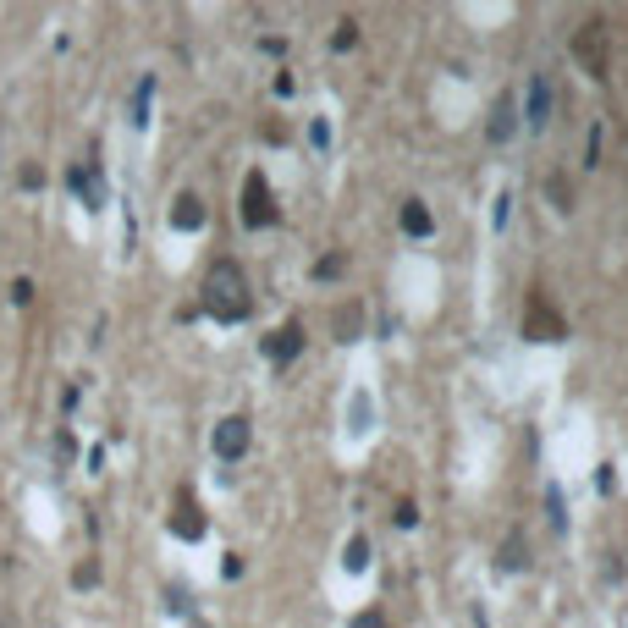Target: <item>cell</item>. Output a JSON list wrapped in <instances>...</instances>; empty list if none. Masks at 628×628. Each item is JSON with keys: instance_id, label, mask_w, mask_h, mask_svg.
<instances>
[{"instance_id": "6da1fadb", "label": "cell", "mask_w": 628, "mask_h": 628, "mask_svg": "<svg viewBox=\"0 0 628 628\" xmlns=\"http://www.w3.org/2000/svg\"><path fill=\"white\" fill-rule=\"evenodd\" d=\"M198 309H205L210 320H221V325L248 320L254 297H248V276H243V264H238V259H215V264H210L205 287H198Z\"/></svg>"}, {"instance_id": "7a4b0ae2", "label": "cell", "mask_w": 628, "mask_h": 628, "mask_svg": "<svg viewBox=\"0 0 628 628\" xmlns=\"http://www.w3.org/2000/svg\"><path fill=\"white\" fill-rule=\"evenodd\" d=\"M238 215H243V226H254V231H264V226H276V221H281L276 193H271V182H264V172H248V177H243Z\"/></svg>"}, {"instance_id": "3957f363", "label": "cell", "mask_w": 628, "mask_h": 628, "mask_svg": "<svg viewBox=\"0 0 628 628\" xmlns=\"http://www.w3.org/2000/svg\"><path fill=\"white\" fill-rule=\"evenodd\" d=\"M248 441H254L248 414H226V419L215 424V457H221V463H238V457L248 452Z\"/></svg>"}, {"instance_id": "277c9868", "label": "cell", "mask_w": 628, "mask_h": 628, "mask_svg": "<svg viewBox=\"0 0 628 628\" xmlns=\"http://www.w3.org/2000/svg\"><path fill=\"white\" fill-rule=\"evenodd\" d=\"M205 529H210V518H205V507L193 502V490H177V502H172V535L177 540H205Z\"/></svg>"}, {"instance_id": "5b68a950", "label": "cell", "mask_w": 628, "mask_h": 628, "mask_svg": "<svg viewBox=\"0 0 628 628\" xmlns=\"http://www.w3.org/2000/svg\"><path fill=\"white\" fill-rule=\"evenodd\" d=\"M259 347H264V358H271V364H292L297 353H304V325H297V320H287V325H276V331H271V337H264Z\"/></svg>"}, {"instance_id": "8992f818", "label": "cell", "mask_w": 628, "mask_h": 628, "mask_svg": "<svg viewBox=\"0 0 628 628\" xmlns=\"http://www.w3.org/2000/svg\"><path fill=\"white\" fill-rule=\"evenodd\" d=\"M66 193H78L88 210H99L105 205V182H99V165L88 160V165H72V172H66Z\"/></svg>"}, {"instance_id": "52a82bcc", "label": "cell", "mask_w": 628, "mask_h": 628, "mask_svg": "<svg viewBox=\"0 0 628 628\" xmlns=\"http://www.w3.org/2000/svg\"><path fill=\"white\" fill-rule=\"evenodd\" d=\"M529 342H562V320L546 309V297H529V320H523Z\"/></svg>"}, {"instance_id": "ba28073f", "label": "cell", "mask_w": 628, "mask_h": 628, "mask_svg": "<svg viewBox=\"0 0 628 628\" xmlns=\"http://www.w3.org/2000/svg\"><path fill=\"white\" fill-rule=\"evenodd\" d=\"M210 210H205V198L198 193H177V205H172V226L177 231H205Z\"/></svg>"}, {"instance_id": "9c48e42d", "label": "cell", "mask_w": 628, "mask_h": 628, "mask_svg": "<svg viewBox=\"0 0 628 628\" xmlns=\"http://www.w3.org/2000/svg\"><path fill=\"white\" fill-rule=\"evenodd\" d=\"M490 144H507L513 138V132H518V99L513 94H502V99H496V105H490Z\"/></svg>"}, {"instance_id": "30bf717a", "label": "cell", "mask_w": 628, "mask_h": 628, "mask_svg": "<svg viewBox=\"0 0 628 628\" xmlns=\"http://www.w3.org/2000/svg\"><path fill=\"white\" fill-rule=\"evenodd\" d=\"M523 121H529V127H546V121H551V78H546V72H535V83H529Z\"/></svg>"}, {"instance_id": "8fae6325", "label": "cell", "mask_w": 628, "mask_h": 628, "mask_svg": "<svg viewBox=\"0 0 628 628\" xmlns=\"http://www.w3.org/2000/svg\"><path fill=\"white\" fill-rule=\"evenodd\" d=\"M579 55H584V66H590L595 78H607V72H601V66H607V61H601V22H584V33H579Z\"/></svg>"}, {"instance_id": "7c38bea8", "label": "cell", "mask_w": 628, "mask_h": 628, "mask_svg": "<svg viewBox=\"0 0 628 628\" xmlns=\"http://www.w3.org/2000/svg\"><path fill=\"white\" fill-rule=\"evenodd\" d=\"M403 231L408 238H430V231H436V215L424 210V198H408L403 205Z\"/></svg>"}, {"instance_id": "4fadbf2b", "label": "cell", "mask_w": 628, "mask_h": 628, "mask_svg": "<svg viewBox=\"0 0 628 628\" xmlns=\"http://www.w3.org/2000/svg\"><path fill=\"white\" fill-rule=\"evenodd\" d=\"M523 562H529V551H523V535H507V540H502V551H496V568H502V574H518Z\"/></svg>"}, {"instance_id": "5bb4252c", "label": "cell", "mask_w": 628, "mask_h": 628, "mask_svg": "<svg viewBox=\"0 0 628 628\" xmlns=\"http://www.w3.org/2000/svg\"><path fill=\"white\" fill-rule=\"evenodd\" d=\"M358 320H364V314H358V304L337 309V337H342V342H353V337H358Z\"/></svg>"}, {"instance_id": "9a60e30c", "label": "cell", "mask_w": 628, "mask_h": 628, "mask_svg": "<svg viewBox=\"0 0 628 628\" xmlns=\"http://www.w3.org/2000/svg\"><path fill=\"white\" fill-rule=\"evenodd\" d=\"M347 568H353V574L370 568V540H364V535H353V540H347Z\"/></svg>"}, {"instance_id": "2e32d148", "label": "cell", "mask_w": 628, "mask_h": 628, "mask_svg": "<svg viewBox=\"0 0 628 628\" xmlns=\"http://www.w3.org/2000/svg\"><path fill=\"white\" fill-rule=\"evenodd\" d=\"M149 99H155V78H144L138 83V99H132V121H138V127L149 121Z\"/></svg>"}, {"instance_id": "e0dca14e", "label": "cell", "mask_w": 628, "mask_h": 628, "mask_svg": "<svg viewBox=\"0 0 628 628\" xmlns=\"http://www.w3.org/2000/svg\"><path fill=\"white\" fill-rule=\"evenodd\" d=\"M72 584H78V590H94V584H99V562H78V568H72Z\"/></svg>"}, {"instance_id": "ac0fdd59", "label": "cell", "mask_w": 628, "mask_h": 628, "mask_svg": "<svg viewBox=\"0 0 628 628\" xmlns=\"http://www.w3.org/2000/svg\"><path fill=\"white\" fill-rule=\"evenodd\" d=\"M546 513H551V529H568V513H562V490H546Z\"/></svg>"}, {"instance_id": "d6986e66", "label": "cell", "mask_w": 628, "mask_h": 628, "mask_svg": "<svg viewBox=\"0 0 628 628\" xmlns=\"http://www.w3.org/2000/svg\"><path fill=\"white\" fill-rule=\"evenodd\" d=\"M342 264H347L342 254H325V259L314 264V276H320V281H331V276H342Z\"/></svg>"}, {"instance_id": "ffe728a7", "label": "cell", "mask_w": 628, "mask_h": 628, "mask_svg": "<svg viewBox=\"0 0 628 628\" xmlns=\"http://www.w3.org/2000/svg\"><path fill=\"white\" fill-rule=\"evenodd\" d=\"M337 50H353L358 45V22H337V39H331Z\"/></svg>"}, {"instance_id": "44dd1931", "label": "cell", "mask_w": 628, "mask_h": 628, "mask_svg": "<svg viewBox=\"0 0 628 628\" xmlns=\"http://www.w3.org/2000/svg\"><path fill=\"white\" fill-rule=\"evenodd\" d=\"M364 419H370V391H358V397H353V424L364 430Z\"/></svg>"}, {"instance_id": "7402d4cb", "label": "cell", "mask_w": 628, "mask_h": 628, "mask_svg": "<svg viewBox=\"0 0 628 628\" xmlns=\"http://www.w3.org/2000/svg\"><path fill=\"white\" fill-rule=\"evenodd\" d=\"M507 215H513V193H496V226H507Z\"/></svg>"}, {"instance_id": "603a6c76", "label": "cell", "mask_w": 628, "mask_h": 628, "mask_svg": "<svg viewBox=\"0 0 628 628\" xmlns=\"http://www.w3.org/2000/svg\"><path fill=\"white\" fill-rule=\"evenodd\" d=\"M353 628H391V623H386L381 612H358V617H353Z\"/></svg>"}, {"instance_id": "cb8c5ba5", "label": "cell", "mask_w": 628, "mask_h": 628, "mask_svg": "<svg viewBox=\"0 0 628 628\" xmlns=\"http://www.w3.org/2000/svg\"><path fill=\"white\" fill-rule=\"evenodd\" d=\"M595 160H601V127H595L590 144H584V165H595Z\"/></svg>"}, {"instance_id": "d4e9b609", "label": "cell", "mask_w": 628, "mask_h": 628, "mask_svg": "<svg viewBox=\"0 0 628 628\" xmlns=\"http://www.w3.org/2000/svg\"><path fill=\"white\" fill-rule=\"evenodd\" d=\"M221 574H226V579H238V574H243V557H238V551H226V562H221Z\"/></svg>"}, {"instance_id": "484cf974", "label": "cell", "mask_w": 628, "mask_h": 628, "mask_svg": "<svg viewBox=\"0 0 628 628\" xmlns=\"http://www.w3.org/2000/svg\"><path fill=\"white\" fill-rule=\"evenodd\" d=\"M546 193H551V198H557V210H568V182H562V177H557V182H551V188H546Z\"/></svg>"}, {"instance_id": "4316f807", "label": "cell", "mask_w": 628, "mask_h": 628, "mask_svg": "<svg viewBox=\"0 0 628 628\" xmlns=\"http://www.w3.org/2000/svg\"><path fill=\"white\" fill-rule=\"evenodd\" d=\"M309 138H314V149H325V144H331V127H325V121H314V127H309Z\"/></svg>"}, {"instance_id": "83f0119b", "label": "cell", "mask_w": 628, "mask_h": 628, "mask_svg": "<svg viewBox=\"0 0 628 628\" xmlns=\"http://www.w3.org/2000/svg\"><path fill=\"white\" fill-rule=\"evenodd\" d=\"M33 297V281H12V304H28Z\"/></svg>"}, {"instance_id": "f1b7e54d", "label": "cell", "mask_w": 628, "mask_h": 628, "mask_svg": "<svg viewBox=\"0 0 628 628\" xmlns=\"http://www.w3.org/2000/svg\"><path fill=\"white\" fill-rule=\"evenodd\" d=\"M0 628H17V617H0Z\"/></svg>"}]
</instances>
